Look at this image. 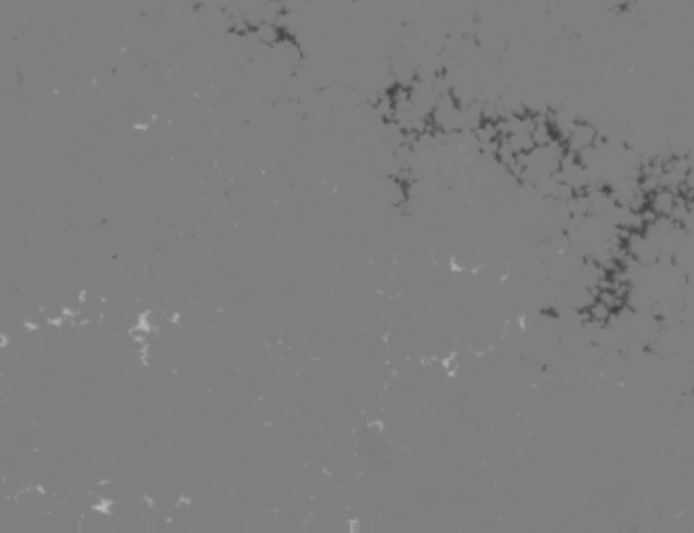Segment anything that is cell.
<instances>
[{
	"instance_id": "1",
	"label": "cell",
	"mask_w": 694,
	"mask_h": 533,
	"mask_svg": "<svg viewBox=\"0 0 694 533\" xmlns=\"http://www.w3.org/2000/svg\"><path fill=\"white\" fill-rule=\"evenodd\" d=\"M596 133H598V129H596L590 121H586V119L578 121V123L574 125L572 133H570L567 140H565V150H570V152H574V155H578L580 150H584V148H588V146H594Z\"/></svg>"
},
{
	"instance_id": "2",
	"label": "cell",
	"mask_w": 694,
	"mask_h": 533,
	"mask_svg": "<svg viewBox=\"0 0 694 533\" xmlns=\"http://www.w3.org/2000/svg\"><path fill=\"white\" fill-rule=\"evenodd\" d=\"M673 204H675V194H673L671 190L659 188L655 194L649 196V206L653 208V213H655L657 217H669Z\"/></svg>"
},
{
	"instance_id": "3",
	"label": "cell",
	"mask_w": 694,
	"mask_h": 533,
	"mask_svg": "<svg viewBox=\"0 0 694 533\" xmlns=\"http://www.w3.org/2000/svg\"><path fill=\"white\" fill-rule=\"evenodd\" d=\"M586 311H588V317H590V321H596V323H600V325H605V323L609 321V317L613 315V313H611V309H607L605 304H603V302H598V300H594V302L590 304V307H588Z\"/></svg>"
}]
</instances>
